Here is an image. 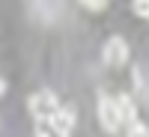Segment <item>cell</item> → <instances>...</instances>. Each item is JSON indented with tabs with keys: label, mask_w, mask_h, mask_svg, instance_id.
I'll list each match as a JSON object with an SVG mask.
<instances>
[{
	"label": "cell",
	"mask_w": 149,
	"mask_h": 137,
	"mask_svg": "<svg viewBox=\"0 0 149 137\" xmlns=\"http://www.w3.org/2000/svg\"><path fill=\"white\" fill-rule=\"evenodd\" d=\"M27 107H30V116L36 122H51V116L60 110V102H57V95L51 90H39V92L30 95Z\"/></svg>",
	"instance_id": "cell-1"
},
{
	"label": "cell",
	"mask_w": 149,
	"mask_h": 137,
	"mask_svg": "<svg viewBox=\"0 0 149 137\" xmlns=\"http://www.w3.org/2000/svg\"><path fill=\"white\" fill-rule=\"evenodd\" d=\"M98 122L107 134H116L122 128V116H119V107H116V98H110L107 92L98 95Z\"/></svg>",
	"instance_id": "cell-2"
},
{
	"label": "cell",
	"mask_w": 149,
	"mask_h": 137,
	"mask_svg": "<svg viewBox=\"0 0 149 137\" xmlns=\"http://www.w3.org/2000/svg\"><path fill=\"white\" fill-rule=\"evenodd\" d=\"M102 54H104L107 66H125L128 63V42L122 36H110L104 42V48H102Z\"/></svg>",
	"instance_id": "cell-3"
},
{
	"label": "cell",
	"mask_w": 149,
	"mask_h": 137,
	"mask_svg": "<svg viewBox=\"0 0 149 137\" xmlns=\"http://www.w3.org/2000/svg\"><path fill=\"white\" fill-rule=\"evenodd\" d=\"M48 125H51V131L57 137H72V131H74V107H60Z\"/></svg>",
	"instance_id": "cell-4"
},
{
	"label": "cell",
	"mask_w": 149,
	"mask_h": 137,
	"mask_svg": "<svg viewBox=\"0 0 149 137\" xmlns=\"http://www.w3.org/2000/svg\"><path fill=\"white\" fill-rule=\"evenodd\" d=\"M116 107H119V116H122V128H131L137 122V102L128 92H122V95H116Z\"/></svg>",
	"instance_id": "cell-5"
},
{
	"label": "cell",
	"mask_w": 149,
	"mask_h": 137,
	"mask_svg": "<svg viewBox=\"0 0 149 137\" xmlns=\"http://www.w3.org/2000/svg\"><path fill=\"white\" fill-rule=\"evenodd\" d=\"M131 9H134V15H137V18H149V0H134Z\"/></svg>",
	"instance_id": "cell-6"
},
{
	"label": "cell",
	"mask_w": 149,
	"mask_h": 137,
	"mask_svg": "<svg viewBox=\"0 0 149 137\" xmlns=\"http://www.w3.org/2000/svg\"><path fill=\"white\" fill-rule=\"evenodd\" d=\"M128 137H149V128H146L143 122L137 119V122H134V125L128 128Z\"/></svg>",
	"instance_id": "cell-7"
},
{
	"label": "cell",
	"mask_w": 149,
	"mask_h": 137,
	"mask_svg": "<svg viewBox=\"0 0 149 137\" xmlns=\"http://www.w3.org/2000/svg\"><path fill=\"white\" fill-rule=\"evenodd\" d=\"M81 3H84L86 9H93V12H102V9L107 6V0H81Z\"/></svg>",
	"instance_id": "cell-8"
},
{
	"label": "cell",
	"mask_w": 149,
	"mask_h": 137,
	"mask_svg": "<svg viewBox=\"0 0 149 137\" xmlns=\"http://www.w3.org/2000/svg\"><path fill=\"white\" fill-rule=\"evenodd\" d=\"M33 137H51V134H48V131H45V128L39 125V128H36V134H33Z\"/></svg>",
	"instance_id": "cell-9"
},
{
	"label": "cell",
	"mask_w": 149,
	"mask_h": 137,
	"mask_svg": "<svg viewBox=\"0 0 149 137\" xmlns=\"http://www.w3.org/2000/svg\"><path fill=\"white\" fill-rule=\"evenodd\" d=\"M3 92H6V81L0 78V95H3Z\"/></svg>",
	"instance_id": "cell-10"
}]
</instances>
